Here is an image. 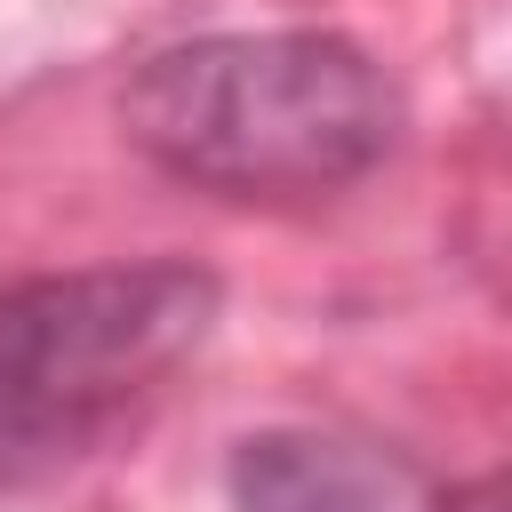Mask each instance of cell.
Instances as JSON below:
<instances>
[{
  "mask_svg": "<svg viewBox=\"0 0 512 512\" xmlns=\"http://www.w3.org/2000/svg\"><path fill=\"white\" fill-rule=\"evenodd\" d=\"M128 144L232 200H304L400 144V88L344 32H216L160 48L120 88Z\"/></svg>",
  "mask_w": 512,
  "mask_h": 512,
  "instance_id": "cell-1",
  "label": "cell"
},
{
  "mask_svg": "<svg viewBox=\"0 0 512 512\" xmlns=\"http://www.w3.org/2000/svg\"><path fill=\"white\" fill-rule=\"evenodd\" d=\"M216 280L192 264H96L0 288V488L104 448L200 352Z\"/></svg>",
  "mask_w": 512,
  "mask_h": 512,
  "instance_id": "cell-2",
  "label": "cell"
},
{
  "mask_svg": "<svg viewBox=\"0 0 512 512\" xmlns=\"http://www.w3.org/2000/svg\"><path fill=\"white\" fill-rule=\"evenodd\" d=\"M240 512H432V480L376 440L352 432H256L232 448Z\"/></svg>",
  "mask_w": 512,
  "mask_h": 512,
  "instance_id": "cell-3",
  "label": "cell"
}]
</instances>
